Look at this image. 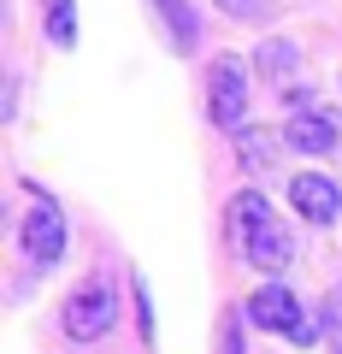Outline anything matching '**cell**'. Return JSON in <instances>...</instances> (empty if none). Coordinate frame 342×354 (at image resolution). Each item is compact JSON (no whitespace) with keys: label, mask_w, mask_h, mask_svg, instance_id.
Listing matches in <instances>:
<instances>
[{"label":"cell","mask_w":342,"mask_h":354,"mask_svg":"<svg viewBox=\"0 0 342 354\" xmlns=\"http://www.w3.org/2000/svg\"><path fill=\"white\" fill-rule=\"evenodd\" d=\"M272 0H218V12L225 18H266Z\"/></svg>","instance_id":"5bb4252c"},{"label":"cell","mask_w":342,"mask_h":354,"mask_svg":"<svg viewBox=\"0 0 342 354\" xmlns=\"http://www.w3.org/2000/svg\"><path fill=\"white\" fill-rule=\"evenodd\" d=\"M319 330H325V354H342V290L325 295V307H319Z\"/></svg>","instance_id":"8fae6325"},{"label":"cell","mask_w":342,"mask_h":354,"mask_svg":"<svg viewBox=\"0 0 342 354\" xmlns=\"http://www.w3.org/2000/svg\"><path fill=\"white\" fill-rule=\"evenodd\" d=\"M248 319L260 330H278V337H289V342H313V319L301 313V301H295L289 290H283V283H266V290H254L248 295Z\"/></svg>","instance_id":"277c9868"},{"label":"cell","mask_w":342,"mask_h":354,"mask_svg":"<svg viewBox=\"0 0 342 354\" xmlns=\"http://www.w3.org/2000/svg\"><path fill=\"white\" fill-rule=\"evenodd\" d=\"M130 290H136V325H142V337H153V301H148V278H130Z\"/></svg>","instance_id":"4fadbf2b"},{"label":"cell","mask_w":342,"mask_h":354,"mask_svg":"<svg viewBox=\"0 0 342 354\" xmlns=\"http://www.w3.org/2000/svg\"><path fill=\"white\" fill-rule=\"evenodd\" d=\"M230 225H236V242H242V260L260 266V272H283L295 260V236L283 230V218L272 213V201L260 189H242L230 201Z\"/></svg>","instance_id":"6da1fadb"},{"label":"cell","mask_w":342,"mask_h":354,"mask_svg":"<svg viewBox=\"0 0 342 354\" xmlns=\"http://www.w3.org/2000/svg\"><path fill=\"white\" fill-rule=\"evenodd\" d=\"M283 142L301 148V153H330L342 142V118H330V113H295L289 124H283Z\"/></svg>","instance_id":"52a82bcc"},{"label":"cell","mask_w":342,"mask_h":354,"mask_svg":"<svg viewBox=\"0 0 342 354\" xmlns=\"http://www.w3.org/2000/svg\"><path fill=\"white\" fill-rule=\"evenodd\" d=\"M41 30L53 48H77V0H41Z\"/></svg>","instance_id":"9c48e42d"},{"label":"cell","mask_w":342,"mask_h":354,"mask_svg":"<svg viewBox=\"0 0 342 354\" xmlns=\"http://www.w3.org/2000/svg\"><path fill=\"white\" fill-rule=\"evenodd\" d=\"M254 59H260V71H266V77H283V71L295 65V41H266Z\"/></svg>","instance_id":"7c38bea8"},{"label":"cell","mask_w":342,"mask_h":354,"mask_svg":"<svg viewBox=\"0 0 342 354\" xmlns=\"http://www.w3.org/2000/svg\"><path fill=\"white\" fill-rule=\"evenodd\" d=\"M272 142H278L272 130H248V124H242V130H236L242 165H248V171H272V165H278V160H272Z\"/></svg>","instance_id":"30bf717a"},{"label":"cell","mask_w":342,"mask_h":354,"mask_svg":"<svg viewBox=\"0 0 342 354\" xmlns=\"http://www.w3.org/2000/svg\"><path fill=\"white\" fill-rule=\"evenodd\" d=\"M218 354H242V325L236 319H218Z\"/></svg>","instance_id":"9a60e30c"},{"label":"cell","mask_w":342,"mask_h":354,"mask_svg":"<svg viewBox=\"0 0 342 354\" xmlns=\"http://www.w3.org/2000/svg\"><path fill=\"white\" fill-rule=\"evenodd\" d=\"M153 12H160V30L165 41L178 53H195V41H201V18H195L189 0H153Z\"/></svg>","instance_id":"ba28073f"},{"label":"cell","mask_w":342,"mask_h":354,"mask_svg":"<svg viewBox=\"0 0 342 354\" xmlns=\"http://www.w3.org/2000/svg\"><path fill=\"white\" fill-rule=\"evenodd\" d=\"M289 207L307 218V225H330V218L342 213V189L325 171H295L289 177Z\"/></svg>","instance_id":"8992f818"},{"label":"cell","mask_w":342,"mask_h":354,"mask_svg":"<svg viewBox=\"0 0 342 354\" xmlns=\"http://www.w3.org/2000/svg\"><path fill=\"white\" fill-rule=\"evenodd\" d=\"M207 113H213V124L230 130V136L242 130V113H248V59L218 53V59L207 65Z\"/></svg>","instance_id":"7a4b0ae2"},{"label":"cell","mask_w":342,"mask_h":354,"mask_svg":"<svg viewBox=\"0 0 342 354\" xmlns=\"http://www.w3.org/2000/svg\"><path fill=\"white\" fill-rule=\"evenodd\" d=\"M118 319V301H113V283L106 278H89V283H77L71 301H65V337L71 342H95L106 337Z\"/></svg>","instance_id":"3957f363"},{"label":"cell","mask_w":342,"mask_h":354,"mask_svg":"<svg viewBox=\"0 0 342 354\" xmlns=\"http://www.w3.org/2000/svg\"><path fill=\"white\" fill-rule=\"evenodd\" d=\"M18 242H24V254H30V266H59V254H65V213L53 201H36L24 213V230H18Z\"/></svg>","instance_id":"5b68a950"}]
</instances>
